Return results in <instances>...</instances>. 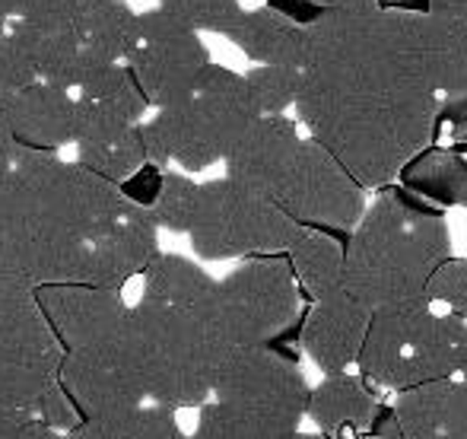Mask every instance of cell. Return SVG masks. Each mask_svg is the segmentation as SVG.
<instances>
[{"instance_id":"6da1fadb","label":"cell","mask_w":467,"mask_h":439,"mask_svg":"<svg viewBox=\"0 0 467 439\" xmlns=\"http://www.w3.org/2000/svg\"><path fill=\"white\" fill-rule=\"evenodd\" d=\"M121 185L16 147L0 188V297H32L38 287L87 284L89 246L128 211Z\"/></svg>"},{"instance_id":"7a4b0ae2","label":"cell","mask_w":467,"mask_h":439,"mask_svg":"<svg viewBox=\"0 0 467 439\" xmlns=\"http://www.w3.org/2000/svg\"><path fill=\"white\" fill-rule=\"evenodd\" d=\"M306 74L372 93H449V48L423 13L340 6L306 26Z\"/></svg>"},{"instance_id":"3957f363","label":"cell","mask_w":467,"mask_h":439,"mask_svg":"<svg viewBox=\"0 0 467 439\" xmlns=\"http://www.w3.org/2000/svg\"><path fill=\"white\" fill-rule=\"evenodd\" d=\"M296 118L359 185L385 188L400 166L432 143L436 93H372L302 70Z\"/></svg>"},{"instance_id":"277c9868","label":"cell","mask_w":467,"mask_h":439,"mask_svg":"<svg viewBox=\"0 0 467 439\" xmlns=\"http://www.w3.org/2000/svg\"><path fill=\"white\" fill-rule=\"evenodd\" d=\"M445 258H451L445 211L391 182L347 235L344 293L369 312L426 299L432 271Z\"/></svg>"},{"instance_id":"5b68a950","label":"cell","mask_w":467,"mask_h":439,"mask_svg":"<svg viewBox=\"0 0 467 439\" xmlns=\"http://www.w3.org/2000/svg\"><path fill=\"white\" fill-rule=\"evenodd\" d=\"M188 439H283L306 417L308 382L280 347H233Z\"/></svg>"},{"instance_id":"8992f818","label":"cell","mask_w":467,"mask_h":439,"mask_svg":"<svg viewBox=\"0 0 467 439\" xmlns=\"http://www.w3.org/2000/svg\"><path fill=\"white\" fill-rule=\"evenodd\" d=\"M254 118L258 109L248 96L245 77L210 61L185 99L156 109V115L140 124L147 162L160 169L175 162L185 172H203L226 160Z\"/></svg>"},{"instance_id":"52a82bcc","label":"cell","mask_w":467,"mask_h":439,"mask_svg":"<svg viewBox=\"0 0 467 439\" xmlns=\"http://www.w3.org/2000/svg\"><path fill=\"white\" fill-rule=\"evenodd\" d=\"M128 338L140 363L147 402L169 411L207 404L220 363L229 353L207 316L140 299L130 306Z\"/></svg>"},{"instance_id":"ba28073f","label":"cell","mask_w":467,"mask_h":439,"mask_svg":"<svg viewBox=\"0 0 467 439\" xmlns=\"http://www.w3.org/2000/svg\"><path fill=\"white\" fill-rule=\"evenodd\" d=\"M464 344L467 322L436 312L430 299H413L369 312L357 366L372 389L407 392L455 379Z\"/></svg>"},{"instance_id":"9c48e42d","label":"cell","mask_w":467,"mask_h":439,"mask_svg":"<svg viewBox=\"0 0 467 439\" xmlns=\"http://www.w3.org/2000/svg\"><path fill=\"white\" fill-rule=\"evenodd\" d=\"M302 293L286 255L248 258L233 274L216 280L207 322L226 350L233 347H280L299 338Z\"/></svg>"},{"instance_id":"30bf717a","label":"cell","mask_w":467,"mask_h":439,"mask_svg":"<svg viewBox=\"0 0 467 439\" xmlns=\"http://www.w3.org/2000/svg\"><path fill=\"white\" fill-rule=\"evenodd\" d=\"M299 233V223L289 220L271 198L226 175L197 185V207L188 235L191 248L203 261L283 255Z\"/></svg>"},{"instance_id":"8fae6325","label":"cell","mask_w":467,"mask_h":439,"mask_svg":"<svg viewBox=\"0 0 467 439\" xmlns=\"http://www.w3.org/2000/svg\"><path fill=\"white\" fill-rule=\"evenodd\" d=\"M124 64L134 74L143 99L166 109L197 87L203 70L210 68V55L201 32L156 6L137 13V42Z\"/></svg>"},{"instance_id":"7c38bea8","label":"cell","mask_w":467,"mask_h":439,"mask_svg":"<svg viewBox=\"0 0 467 439\" xmlns=\"http://www.w3.org/2000/svg\"><path fill=\"white\" fill-rule=\"evenodd\" d=\"M280 207L302 229L350 233L366 211V188L312 137H302L286 179L274 194Z\"/></svg>"},{"instance_id":"4fadbf2b","label":"cell","mask_w":467,"mask_h":439,"mask_svg":"<svg viewBox=\"0 0 467 439\" xmlns=\"http://www.w3.org/2000/svg\"><path fill=\"white\" fill-rule=\"evenodd\" d=\"M64 347L36 297H0V392L36 417L38 398L57 385Z\"/></svg>"},{"instance_id":"5bb4252c","label":"cell","mask_w":467,"mask_h":439,"mask_svg":"<svg viewBox=\"0 0 467 439\" xmlns=\"http://www.w3.org/2000/svg\"><path fill=\"white\" fill-rule=\"evenodd\" d=\"M57 385L67 392L80 417L89 414H124L147 402L143 372L130 347L128 325L118 338L102 340L80 350H64Z\"/></svg>"},{"instance_id":"9a60e30c","label":"cell","mask_w":467,"mask_h":439,"mask_svg":"<svg viewBox=\"0 0 467 439\" xmlns=\"http://www.w3.org/2000/svg\"><path fill=\"white\" fill-rule=\"evenodd\" d=\"M83 48L70 23L10 19L0 36V93L10 96L29 83H51L77 93Z\"/></svg>"},{"instance_id":"2e32d148","label":"cell","mask_w":467,"mask_h":439,"mask_svg":"<svg viewBox=\"0 0 467 439\" xmlns=\"http://www.w3.org/2000/svg\"><path fill=\"white\" fill-rule=\"evenodd\" d=\"M32 297L64 350H80V347L118 338L130 316L121 290H109V287L51 284L38 287Z\"/></svg>"},{"instance_id":"e0dca14e","label":"cell","mask_w":467,"mask_h":439,"mask_svg":"<svg viewBox=\"0 0 467 439\" xmlns=\"http://www.w3.org/2000/svg\"><path fill=\"white\" fill-rule=\"evenodd\" d=\"M74 147L77 162L83 169L115 182V185H124L137 169L147 166L140 124L124 121L121 115H111L80 96H77Z\"/></svg>"},{"instance_id":"ac0fdd59","label":"cell","mask_w":467,"mask_h":439,"mask_svg":"<svg viewBox=\"0 0 467 439\" xmlns=\"http://www.w3.org/2000/svg\"><path fill=\"white\" fill-rule=\"evenodd\" d=\"M302 143L299 124L289 115H258L226 153V179L274 201Z\"/></svg>"},{"instance_id":"d6986e66","label":"cell","mask_w":467,"mask_h":439,"mask_svg":"<svg viewBox=\"0 0 467 439\" xmlns=\"http://www.w3.org/2000/svg\"><path fill=\"white\" fill-rule=\"evenodd\" d=\"M366 329H369V309L340 290L308 306L299 325V344L325 376H337L357 366Z\"/></svg>"},{"instance_id":"ffe728a7","label":"cell","mask_w":467,"mask_h":439,"mask_svg":"<svg viewBox=\"0 0 467 439\" xmlns=\"http://www.w3.org/2000/svg\"><path fill=\"white\" fill-rule=\"evenodd\" d=\"M156 255H160V226L150 207L130 201L128 211L89 246L87 284L121 290L130 277L147 271Z\"/></svg>"},{"instance_id":"44dd1931","label":"cell","mask_w":467,"mask_h":439,"mask_svg":"<svg viewBox=\"0 0 467 439\" xmlns=\"http://www.w3.org/2000/svg\"><path fill=\"white\" fill-rule=\"evenodd\" d=\"M4 111L16 147L55 150L74 143L77 93L51 83H29L16 93L4 96Z\"/></svg>"},{"instance_id":"7402d4cb","label":"cell","mask_w":467,"mask_h":439,"mask_svg":"<svg viewBox=\"0 0 467 439\" xmlns=\"http://www.w3.org/2000/svg\"><path fill=\"white\" fill-rule=\"evenodd\" d=\"M391 414L400 439H467V385L442 379L398 392Z\"/></svg>"},{"instance_id":"603a6c76","label":"cell","mask_w":467,"mask_h":439,"mask_svg":"<svg viewBox=\"0 0 467 439\" xmlns=\"http://www.w3.org/2000/svg\"><path fill=\"white\" fill-rule=\"evenodd\" d=\"M375 411H379V398L363 376L337 372V376H325L315 389H308L306 414L312 417V423L325 439L366 436Z\"/></svg>"},{"instance_id":"cb8c5ba5","label":"cell","mask_w":467,"mask_h":439,"mask_svg":"<svg viewBox=\"0 0 467 439\" xmlns=\"http://www.w3.org/2000/svg\"><path fill=\"white\" fill-rule=\"evenodd\" d=\"M226 38L254 64L271 68H306V26L293 23L274 6L242 10L226 29Z\"/></svg>"},{"instance_id":"d4e9b609","label":"cell","mask_w":467,"mask_h":439,"mask_svg":"<svg viewBox=\"0 0 467 439\" xmlns=\"http://www.w3.org/2000/svg\"><path fill=\"white\" fill-rule=\"evenodd\" d=\"M394 182L439 211H449V207L467 211V156L449 147H439V143L423 147L400 166Z\"/></svg>"},{"instance_id":"484cf974","label":"cell","mask_w":467,"mask_h":439,"mask_svg":"<svg viewBox=\"0 0 467 439\" xmlns=\"http://www.w3.org/2000/svg\"><path fill=\"white\" fill-rule=\"evenodd\" d=\"M350 233H327V229H302L286 248L289 271L302 297L312 303L344 290V246Z\"/></svg>"},{"instance_id":"4316f807","label":"cell","mask_w":467,"mask_h":439,"mask_svg":"<svg viewBox=\"0 0 467 439\" xmlns=\"http://www.w3.org/2000/svg\"><path fill=\"white\" fill-rule=\"evenodd\" d=\"M216 277H210L197 261L182 258V255H156L143 271L140 299L207 316Z\"/></svg>"},{"instance_id":"83f0119b","label":"cell","mask_w":467,"mask_h":439,"mask_svg":"<svg viewBox=\"0 0 467 439\" xmlns=\"http://www.w3.org/2000/svg\"><path fill=\"white\" fill-rule=\"evenodd\" d=\"M74 36L93 61L124 64L137 42V13L128 0H93L74 19Z\"/></svg>"},{"instance_id":"f1b7e54d","label":"cell","mask_w":467,"mask_h":439,"mask_svg":"<svg viewBox=\"0 0 467 439\" xmlns=\"http://www.w3.org/2000/svg\"><path fill=\"white\" fill-rule=\"evenodd\" d=\"M77 96L93 106L121 115L124 121L140 124L147 115L150 102L143 99L140 87H137L134 74L128 70V64L118 61H93L83 55L80 80H77Z\"/></svg>"},{"instance_id":"f546056e","label":"cell","mask_w":467,"mask_h":439,"mask_svg":"<svg viewBox=\"0 0 467 439\" xmlns=\"http://www.w3.org/2000/svg\"><path fill=\"white\" fill-rule=\"evenodd\" d=\"M426 16L439 26L449 48V93H467V0H430Z\"/></svg>"},{"instance_id":"4dcf8cb0","label":"cell","mask_w":467,"mask_h":439,"mask_svg":"<svg viewBox=\"0 0 467 439\" xmlns=\"http://www.w3.org/2000/svg\"><path fill=\"white\" fill-rule=\"evenodd\" d=\"M245 77L248 96H252L258 115H286L293 109L302 87L299 68H271V64H254Z\"/></svg>"},{"instance_id":"1f68e13d","label":"cell","mask_w":467,"mask_h":439,"mask_svg":"<svg viewBox=\"0 0 467 439\" xmlns=\"http://www.w3.org/2000/svg\"><path fill=\"white\" fill-rule=\"evenodd\" d=\"M194 207H197V182H191L182 172H162L160 192H156L153 204H150L156 226L172 229V233H188Z\"/></svg>"},{"instance_id":"d6a6232c","label":"cell","mask_w":467,"mask_h":439,"mask_svg":"<svg viewBox=\"0 0 467 439\" xmlns=\"http://www.w3.org/2000/svg\"><path fill=\"white\" fill-rule=\"evenodd\" d=\"M160 10L179 16L197 32H216L226 36L229 26L239 19L242 4L239 0H160Z\"/></svg>"},{"instance_id":"836d02e7","label":"cell","mask_w":467,"mask_h":439,"mask_svg":"<svg viewBox=\"0 0 467 439\" xmlns=\"http://www.w3.org/2000/svg\"><path fill=\"white\" fill-rule=\"evenodd\" d=\"M426 299L432 306H445L449 316L467 322V258H445L432 271Z\"/></svg>"},{"instance_id":"e575fe53","label":"cell","mask_w":467,"mask_h":439,"mask_svg":"<svg viewBox=\"0 0 467 439\" xmlns=\"http://www.w3.org/2000/svg\"><path fill=\"white\" fill-rule=\"evenodd\" d=\"M432 143L455 150V153H467V93L439 96Z\"/></svg>"},{"instance_id":"d590c367","label":"cell","mask_w":467,"mask_h":439,"mask_svg":"<svg viewBox=\"0 0 467 439\" xmlns=\"http://www.w3.org/2000/svg\"><path fill=\"white\" fill-rule=\"evenodd\" d=\"M121 439H188L182 430L175 411L160 408V404H150V408H134L124 421Z\"/></svg>"},{"instance_id":"8d00e7d4","label":"cell","mask_w":467,"mask_h":439,"mask_svg":"<svg viewBox=\"0 0 467 439\" xmlns=\"http://www.w3.org/2000/svg\"><path fill=\"white\" fill-rule=\"evenodd\" d=\"M93 0H0L6 19H29V23H70Z\"/></svg>"},{"instance_id":"74e56055","label":"cell","mask_w":467,"mask_h":439,"mask_svg":"<svg viewBox=\"0 0 467 439\" xmlns=\"http://www.w3.org/2000/svg\"><path fill=\"white\" fill-rule=\"evenodd\" d=\"M36 421L48 423L51 430H70L77 421H80V411L74 408V402L67 398V392L61 385L48 389L36 404Z\"/></svg>"},{"instance_id":"f35d334b","label":"cell","mask_w":467,"mask_h":439,"mask_svg":"<svg viewBox=\"0 0 467 439\" xmlns=\"http://www.w3.org/2000/svg\"><path fill=\"white\" fill-rule=\"evenodd\" d=\"M130 411L124 414H89L80 417L74 427L64 434V439H121L124 421H128Z\"/></svg>"},{"instance_id":"ab89813d","label":"cell","mask_w":467,"mask_h":439,"mask_svg":"<svg viewBox=\"0 0 467 439\" xmlns=\"http://www.w3.org/2000/svg\"><path fill=\"white\" fill-rule=\"evenodd\" d=\"M267 6H274V10L283 13V16L293 19V23H299V26H312L315 19L325 13V6L312 4V0H271Z\"/></svg>"},{"instance_id":"60d3db41","label":"cell","mask_w":467,"mask_h":439,"mask_svg":"<svg viewBox=\"0 0 467 439\" xmlns=\"http://www.w3.org/2000/svg\"><path fill=\"white\" fill-rule=\"evenodd\" d=\"M13 156H16V141L10 134V124H6V111H4V93H0V188H4L6 175H10Z\"/></svg>"},{"instance_id":"b9f144b4","label":"cell","mask_w":467,"mask_h":439,"mask_svg":"<svg viewBox=\"0 0 467 439\" xmlns=\"http://www.w3.org/2000/svg\"><path fill=\"white\" fill-rule=\"evenodd\" d=\"M26 421H32V411L19 408L16 402H10V398L0 392V439L10 436L16 427H23Z\"/></svg>"},{"instance_id":"7bdbcfd3","label":"cell","mask_w":467,"mask_h":439,"mask_svg":"<svg viewBox=\"0 0 467 439\" xmlns=\"http://www.w3.org/2000/svg\"><path fill=\"white\" fill-rule=\"evenodd\" d=\"M4 439H64L61 430H51L48 423H42V421H26L23 427H16L10 436H4Z\"/></svg>"},{"instance_id":"ee69618b","label":"cell","mask_w":467,"mask_h":439,"mask_svg":"<svg viewBox=\"0 0 467 439\" xmlns=\"http://www.w3.org/2000/svg\"><path fill=\"white\" fill-rule=\"evenodd\" d=\"M372 6H381V10H400V13H423L430 10V0H375Z\"/></svg>"},{"instance_id":"f6af8a7d","label":"cell","mask_w":467,"mask_h":439,"mask_svg":"<svg viewBox=\"0 0 467 439\" xmlns=\"http://www.w3.org/2000/svg\"><path fill=\"white\" fill-rule=\"evenodd\" d=\"M312 4L325 6V10H340V6H372L375 0H312Z\"/></svg>"},{"instance_id":"bcb514c9","label":"cell","mask_w":467,"mask_h":439,"mask_svg":"<svg viewBox=\"0 0 467 439\" xmlns=\"http://www.w3.org/2000/svg\"><path fill=\"white\" fill-rule=\"evenodd\" d=\"M455 379L467 385V344H464V350H462V363H458V376Z\"/></svg>"},{"instance_id":"7dc6e473","label":"cell","mask_w":467,"mask_h":439,"mask_svg":"<svg viewBox=\"0 0 467 439\" xmlns=\"http://www.w3.org/2000/svg\"><path fill=\"white\" fill-rule=\"evenodd\" d=\"M283 439H325V436H315V434H299V430H296V434H289V436H283Z\"/></svg>"},{"instance_id":"c3c4849f","label":"cell","mask_w":467,"mask_h":439,"mask_svg":"<svg viewBox=\"0 0 467 439\" xmlns=\"http://www.w3.org/2000/svg\"><path fill=\"white\" fill-rule=\"evenodd\" d=\"M6 23H10V19H6V13H4V6H0V36H4V29H6Z\"/></svg>"},{"instance_id":"681fc988","label":"cell","mask_w":467,"mask_h":439,"mask_svg":"<svg viewBox=\"0 0 467 439\" xmlns=\"http://www.w3.org/2000/svg\"><path fill=\"white\" fill-rule=\"evenodd\" d=\"M363 439H369V436H363Z\"/></svg>"}]
</instances>
